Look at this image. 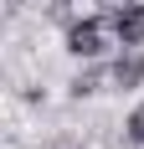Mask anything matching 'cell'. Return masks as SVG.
<instances>
[{
    "instance_id": "4",
    "label": "cell",
    "mask_w": 144,
    "mask_h": 149,
    "mask_svg": "<svg viewBox=\"0 0 144 149\" xmlns=\"http://www.w3.org/2000/svg\"><path fill=\"white\" fill-rule=\"evenodd\" d=\"M129 139H134V144H144V103L129 113Z\"/></svg>"
},
{
    "instance_id": "1",
    "label": "cell",
    "mask_w": 144,
    "mask_h": 149,
    "mask_svg": "<svg viewBox=\"0 0 144 149\" xmlns=\"http://www.w3.org/2000/svg\"><path fill=\"white\" fill-rule=\"evenodd\" d=\"M108 31H113V26H103V21H93V15L72 21V26H67V52H72V57H98L103 41H108Z\"/></svg>"
},
{
    "instance_id": "2",
    "label": "cell",
    "mask_w": 144,
    "mask_h": 149,
    "mask_svg": "<svg viewBox=\"0 0 144 149\" xmlns=\"http://www.w3.org/2000/svg\"><path fill=\"white\" fill-rule=\"evenodd\" d=\"M108 26H113V36L124 46H139L144 41V5H118V10L108 15Z\"/></svg>"
},
{
    "instance_id": "3",
    "label": "cell",
    "mask_w": 144,
    "mask_h": 149,
    "mask_svg": "<svg viewBox=\"0 0 144 149\" xmlns=\"http://www.w3.org/2000/svg\"><path fill=\"white\" fill-rule=\"evenodd\" d=\"M113 82H118V88H139V82H144V57H139V52H129V57L113 62Z\"/></svg>"
}]
</instances>
